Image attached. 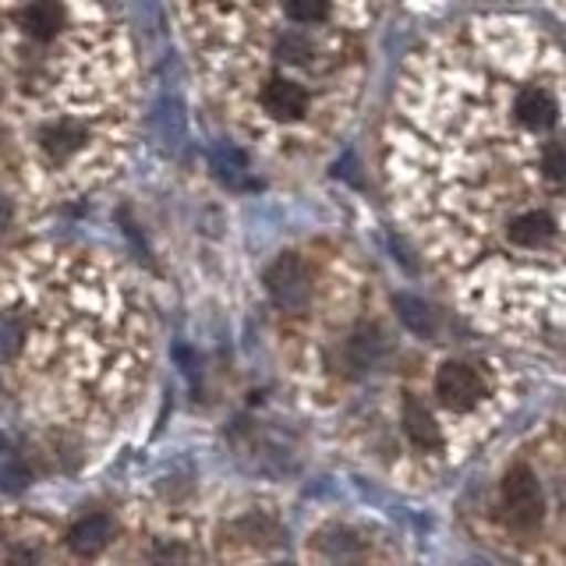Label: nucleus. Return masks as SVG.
I'll return each mask as SVG.
<instances>
[{"label":"nucleus","instance_id":"f257e3e1","mask_svg":"<svg viewBox=\"0 0 566 566\" xmlns=\"http://www.w3.org/2000/svg\"><path fill=\"white\" fill-rule=\"evenodd\" d=\"M503 510H506V521L510 527L517 531H535L545 517V492L538 474L517 464L510 468L503 478Z\"/></svg>","mask_w":566,"mask_h":566},{"label":"nucleus","instance_id":"f03ea898","mask_svg":"<svg viewBox=\"0 0 566 566\" xmlns=\"http://www.w3.org/2000/svg\"><path fill=\"white\" fill-rule=\"evenodd\" d=\"M259 114H265L270 120L291 128V124H301L312 114V93L305 82L287 78V75H273L259 85Z\"/></svg>","mask_w":566,"mask_h":566},{"label":"nucleus","instance_id":"7ed1b4c3","mask_svg":"<svg viewBox=\"0 0 566 566\" xmlns=\"http://www.w3.org/2000/svg\"><path fill=\"white\" fill-rule=\"evenodd\" d=\"M436 397L447 411L464 415L471 407L482 403L485 397V379L482 371L468 361H447L436 368Z\"/></svg>","mask_w":566,"mask_h":566},{"label":"nucleus","instance_id":"20e7f679","mask_svg":"<svg viewBox=\"0 0 566 566\" xmlns=\"http://www.w3.org/2000/svg\"><path fill=\"white\" fill-rule=\"evenodd\" d=\"M265 287H270L273 301L283 312H294V308H305L308 297H312V273L305 259L297 255H280L273 262L270 276H265Z\"/></svg>","mask_w":566,"mask_h":566},{"label":"nucleus","instance_id":"39448f33","mask_svg":"<svg viewBox=\"0 0 566 566\" xmlns=\"http://www.w3.org/2000/svg\"><path fill=\"white\" fill-rule=\"evenodd\" d=\"M111 542H114V521L106 513H88L67 535V545L75 556H99Z\"/></svg>","mask_w":566,"mask_h":566},{"label":"nucleus","instance_id":"423d86ee","mask_svg":"<svg viewBox=\"0 0 566 566\" xmlns=\"http://www.w3.org/2000/svg\"><path fill=\"white\" fill-rule=\"evenodd\" d=\"M403 436L415 442V450L421 453H439L442 450V432L436 418L424 411V403H418L415 397L403 400Z\"/></svg>","mask_w":566,"mask_h":566},{"label":"nucleus","instance_id":"0eeeda50","mask_svg":"<svg viewBox=\"0 0 566 566\" xmlns=\"http://www.w3.org/2000/svg\"><path fill=\"white\" fill-rule=\"evenodd\" d=\"M336 0H280V14L287 25L297 29H323L333 22Z\"/></svg>","mask_w":566,"mask_h":566},{"label":"nucleus","instance_id":"6e6552de","mask_svg":"<svg viewBox=\"0 0 566 566\" xmlns=\"http://www.w3.org/2000/svg\"><path fill=\"white\" fill-rule=\"evenodd\" d=\"M397 308H400V318L407 326H411L415 333H429L432 329V315H429V308L421 305V301H415V297H400L397 301Z\"/></svg>","mask_w":566,"mask_h":566},{"label":"nucleus","instance_id":"1a4fd4ad","mask_svg":"<svg viewBox=\"0 0 566 566\" xmlns=\"http://www.w3.org/2000/svg\"><path fill=\"white\" fill-rule=\"evenodd\" d=\"M11 217H14V212H11V202H8V199H0V230H4V227L11 223Z\"/></svg>","mask_w":566,"mask_h":566}]
</instances>
